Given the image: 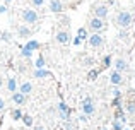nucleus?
<instances>
[{
	"label": "nucleus",
	"mask_w": 135,
	"mask_h": 130,
	"mask_svg": "<svg viewBox=\"0 0 135 130\" xmlns=\"http://www.w3.org/2000/svg\"><path fill=\"white\" fill-rule=\"evenodd\" d=\"M115 22H116V26H118L120 29H127V27L132 26L133 16L128 12V10H120V12L116 14V17H115Z\"/></svg>",
	"instance_id": "nucleus-1"
},
{
	"label": "nucleus",
	"mask_w": 135,
	"mask_h": 130,
	"mask_svg": "<svg viewBox=\"0 0 135 130\" xmlns=\"http://www.w3.org/2000/svg\"><path fill=\"white\" fill-rule=\"evenodd\" d=\"M104 27H106L104 19H99V17H94V16L87 22V31H91V33H101Z\"/></svg>",
	"instance_id": "nucleus-2"
},
{
	"label": "nucleus",
	"mask_w": 135,
	"mask_h": 130,
	"mask_svg": "<svg viewBox=\"0 0 135 130\" xmlns=\"http://www.w3.org/2000/svg\"><path fill=\"white\" fill-rule=\"evenodd\" d=\"M21 17H22L24 24H36L38 19H40V16H38V12L34 9H24L21 12Z\"/></svg>",
	"instance_id": "nucleus-3"
},
{
	"label": "nucleus",
	"mask_w": 135,
	"mask_h": 130,
	"mask_svg": "<svg viewBox=\"0 0 135 130\" xmlns=\"http://www.w3.org/2000/svg\"><path fill=\"white\" fill-rule=\"evenodd\" d=\"M87 45L91 48H99L104 45V36L101 33H91L89 38H87Z\"/></svg>",
	"instance_id": "nucleus-4"
},
{
	"label": "nucleus",
	"mask_w": 135,
	"mask_h": 130,
	"mask_svg": "<svg viewBox=\"0 0 135 130\" xmlns=\"http://www.w3.org/2000/svg\"><path fill=\"white\" fill-rule=\"evenodd\" d=\"M92 12H94V17H99V19L106 21L109 9L106 7V3H94V5H92Z\"/></svg>",
	"instance_id": "nucleus-5"
},
{
	"label": "nucleus",
	"mask_w": 135,
	"mask_h": 130,
	"mask_svg": "<svg viewBox=\"0 0 135 130\" xmlns=\"http://www.w3.org/2000/svg\"><path fill=\"white\" fill-rule=\"evenodd\" d=\"M94 111H96V106H94L92 98H86V99L82 101V113L86 115V117H92Z\"/></svg>",
	"instance_id": "nucleus-6"
},
{
	"label": "nucleus",
	"mask_w": 135,
	"mask_h": 130,
	"mask_svg": "<svg viewBox=\"0 0 135 130\" xmlns=\"http://www.w3.org/2000/svg\"><path fill=\"white\" fill-rule=\"evenodd\" d=\"M48 7H50V12H53V14H62L65 10V3L62 0H50Z\"/></svg>",
	"instance_id": "nucleus-7"
},
{
	"label": "nucleus",
	"mask_w": 135,
	"mask_h": 130,
	"mask_svg": "<svg viewBox=\"0 0 135 130\" xmlns=\"http://www.w3.org/2000/svg\"><path fill=\"white\" fill-rule=\"evenodd\" d=\"M56 41H58L60 45H69L70 43V33L67 29H60L58 33H56Z\"/></svg>",
	"instance_id": "nucleus-8"
},
{
	"label": "nucleus",
	"mask_w": 135,
	"mask_h": 130,
	"mask_svg": "<svg viewBox=\"0 0 135 130\" xmlns=\"http://www.w3.org/2000/svg\"><path fill=\"white\" fill-rule=\"evenodd\" d=\"M17 36L19 38H22V40H29L31 36H33V31H31V27H27V26H17Z\"/></svg>",
	"instance_id": "nucleus-9"
},
{
	"label": "nucleus",
	"mask_w": 135,
	"mask_h": 130,
	"mask_svg": "<svg viewBox=\"0 0 135 130\" xmlns=\"http://www.w3.org/2000/svg\"><path fill=\"white\" fill-rule=\"evenodd\" d=\"M109 82H111L113 86H120V84H123V74L118 72V70H113L111 75H109Z\"/></svg>",
	"instance_id": "nucleus-10"
},
{
	"label": "nucleus",
	"mask_w": 135,
	"mask_h": 130,
	"mask_svg": "<svg viewBox=\"0 0 135 130\" xmlns=\"http://www.w3.org/2000/svg\"><path fill=\"white\" fill-rule=\"evenodd\" d=\"M115 70H118V72H127L128 70V64H127L125 58H116L115 60Z\"/></svg>",
	"instance_id": "nucleus-11"
},
{
	"label": "nucleus",
	"mask_w": 135,
	"mask_h": 130,
	"mask_svg": "<svg viewBox=\"0 0 135 130\" xmlns=\"http://www.w3.org/2000/svg\"><path fill=\"white\" fill-rule=\"evenodd\" d=\"M58 113L62 120H69V115H70V108L67 106L65 103H58Z\"/></svg>",
	"instance_id": "nucleus-12"
},
{
	"label": "nucleus",
	"mask_w": 135,
	"mask_h": 130,
	"mask_svg": "<svg viewBox=\"0 0 135 130\" xmlns=\"http://www.w3.org/2000/svg\"><path fill=\"white\" fill-rule=\"evenodd\" d=\"M12 101L21 106V104L26 103V94H22L21 91H16V93H12Z\"/></svg>",
	"instance_id": "nucleus-13"
},
{
	"label": "nucleus",
	"mask_w": 135,
	"mask_h": 130,
	"mask_svg": "<svg viewBox=\"0 0 135 130\" xmlns=\"http://www.w3.org/2000/svg\"><path fill=\"white\" fill-rule=\"evenodd\" d=\"M17 91H21L22 94H26V96H27L29 93H33V84H31L29 80H24V82L17 87Z\"/></svg>",
	"instance_id": "nucleus-14"
},
{
	"label": "nucleus",
	"mask_w": 135,
	"mask_h": 130,
	"mask_svg": "<svg viewBox=\"0 0 135 130\" xmlns=\"http://www.w3.org/2000/svg\"><path fill=\"white\" fill-rule=\"evenodd\" d=\"M7 91H9L10 94L17 91V80H16V77H9V80H7Z\"/></svg>",
	"instance_id": "nucleus-15"
},
{
	"label": "nucleus",
	"mask_w": 135,
	"mask_h": 130,
	"mask_svg": "<svg viewBox=\"0 0 135 130\" xmlns=\"http://www.w3.org/2000/svg\"><path fill=\"white\" fill-rule=\"evenodd\" d=\"M33 75L36 77V79H45V77H50V70H46V69H36Z\"/></svg>",
	"instance_id": "nucleus-16"
},
{
	"label": "nucleus",
	"mask_w": 135,
	"mask_h": 130,
	"mask_svg": "<svg viewBox=\"0 0 135 130\" xmlns=\"http://www.w3.org/2000/svg\"><path fill=\"white\" fill-rule=\"evenodd\" d=\"M77 36L80 38V40H87L89 38V31H87V27H79V31H77Z\"/></svg>",
	"instance_id": "nucleus-17"
},
{
	"label": "nucleus",
	"mask_w": 135,
	"mask_h": 130,
	"mask_svg": "<svg viewBox=\"0 0 135 130\" xmlns=\"http://www.w3.org/2000/svg\"><path fill=\"white\" fill-rule=\"evenodd\" d=\"M10 117H12V120H21L22 118V111L19 108H14V110H10Z\"/></svg>",
	"instance_id": "nucleus-18"
},
{
	"label": "nucleus",
	"mask_w": 135,
	"mask_h": 130,
	"mask_svg": "<svg viewBox=\"0 0 135 130\" xmlns=\"http://www.w3.org/2000/svg\"><path fill=\"white\" fill-rule=\"evenodd\" d=\"M34 65H36V69H45V55L43 53H40V55H38V60H36V64H34Z\"/></svg>",
	"instance_id": "nucleus-19"
},
{
	"label": "nucleus",
	"mask_w": 135,
	"mask_h": 130,
	"mask_svg": "<svg viewBox=\"0 0 135 130\" xmlns=\"http://www.w3.org/2000/svg\"><path fill=\"white\" fill-rule=\"evenodd\" d=\"M26 48H27V50H31V51H34V50H38V48H40V43H38V41H34V40H31V41H27Z\"/></svg>",
	"instance_id": "nucleus-20"
},
{
	"label": "nucleus",
	"mask_w": 135,
	"mask_h": 130,
	"mask_svg": "<svg viewBox=\"0 0 135 130\" xmlns=\"http://www.w3.org/2000/svg\"><path fill=\"white\" fill-rule=\"evenodd\" d=\"M21 120H24V123H26L27 127H33V125H34L33 117H31V115H22V118H21Z\"/></svg>",
	"instance_id": "nucleus-21"
},
{
	"label": "nucleus",
	"mask_w": 135,
	"mask_h": 130,
	"mask_svg": "<svg viewBox=\"0 0 135 130\" xmlns=\"http://www.w3.org/2000/svg\"><path fill=\"white\" fill-rule=\"evenodd\" d=\"M98 74H99V69H94V70H91V72L87 74V79H89V80H94L96 77H98Z\"/></svg>",
	"instance_id": "nucleus-22"
},
{
	"label": "nucleus",
	"mask_w": 135,
	"mask_h": 130,
	"mask_svg": "<svg viewBox=\"0 0 135 130\" xmlns=\"http://www.w3.org/2000/svg\"><path fill=\"white\" fill-rule=\"evenodd\" d=\"M21 55H22L24 58H31V55H33V51H31V50H27V48L24 46V48H22V51H21Z\"/></svg>",
	"instance_id": "nucleus-23"
},
{
	"label": "nucleus",
	"mask_w": 135,
	"mask_h": 130,
	"mask_svg": "<svg viewBox=\"0 0 135 130\" xmlns=\"http://www.w3.org/2000/svg\"><path fill=\"white\" fill-rule=\"evenodd\" d=\"M111 60H113V58L109 57V55H108V57H104V58H103V67H104V69H108V67L111 65Z\"/></svg>",
	"instance_id": "nucleus-24"
},
{
	"label": "nucleus",
	"mask_w": 135,
	"mask_h": 130,
	"mask_svg": "<svg viewBox=\"0 0 135 130\" xmlns=\"http://www.w3.org/2000/svg\"><path fill=\"white\" fill-rule=\"evenodd\" d=\"M113 130H123V123L118 122V120H115L113 122Z\"/></svg>",
	"instance_id": "nucleus-25"
},
{
	"label": "nucleus",
	"mask_w": 135,
	"mask_h": 130,
	"mask_svg": "<svg viewBox=\"0 0 135 130\" xmlns=\"http://www.w3.org/2000/svg\"><path fill=\"white\" fill-rule=\"evenodd\" d=\"M31 3H33V7H41L45 3V0H31Z\"/></svg>",
	"instance_id": "nucleus-26"
},
{
	"label": "nucleus",
	"mask_w": 135,
	"mask_h": 130,
	"mask_svg": "<svg viewBox=\"0 0 135 130\" xmlns=\"http://www.w3.org/2000/svg\"><path fill=\"white\" fill-rule=\"evenodd\" d=\"M127 110H128V113H135V104H133V103H128Z\"/></svg>",
	"instance_id": "nucleus-27"
},
{
	"label": "nucleus",
	"mask_w": 135,
	"mask_h": 130,
	"mask_svg": "<svg viewBox=\"0 0 135 130\" xmlns=\"http://www.w3.org/2000/svg\"><path fill=\"white\" fill-rule=\"evenodd\" d=\"M80 43H82V40H80L79 36H75V38H74V45H75V46H79Z\"/></svg>",
	"instance_id": "nucleus-28"
},
{
	"label": "nucleus",
	"mask_w": 135,
	"mask_h": 130,
	"mask_svg": "<svg viewBox=\"0 0 135 130\" xmlns=\"http://www.w3.org/2000/svg\"><path fill=\"white\" fill-rule=\"evenodd\" d=\"M3 110H5V101L0 98V111H3Z\"/></svg>",
	"instance_id": "nucleus-29"
},
{
	"label": "nucleus",
	"mask_w": 135,
	"mask_h": 130,
	"mask_svg": "<svg viewBox=\"0 0 135 130\" xmlns=\"http://www.w3.org/2000/svg\"><path fill=\"white\" fill-rule=\"evenodd\" d=\"M7 12V5H0V14H5Z\"/></svg>",
	"instance_id": "nucleus-30"
},
{
	"label": "nucleus",
	"mask_w": 135,
	"mask_h": 130,
	"mask_svg": "<svg viewBox=\"0 0 135 130\" xmlns=\"http://www.w3.org/2000/svg\"><path fill=\"white\" fill-rule=\"evenodd\" d=\"M113 98H120V91H118V89L113 91Z\"/></svg>",
	"instance_id": "nucleus-31"
},
{
	"label": "nucleus",
	"mask_w": 135,
	"mask_h": 130,
	"mask_svg": "<svg viewBox=\"0 0 135 130\" xmlns=\"http://www.w3.org/2000/svg\"><path fill=\"white\" fill-rule=\"evenodd\" d=\"M34 130H45V127H41V125H34Z\"/></svg>",
	"instance_id": "nucleus-32"
},
{
	"label": "nucleus",
	"mask_w": 135,
	"mask_h": 130,
	"mask_svg": "<svg viewBox=\"0 0 135 130\" xmlns=\"http://www.w3.org/2000/svg\"><path fill=\"white\" fill-rule=\"evenodd\" d=\"M2 84H3V77L0 75V87H2Z\"/></svg>",
	"instance_id": "nucleus-33"
},
{
	"label": "nucleus",
	"mask_w": 135,
	"mask_h": 130,
	"mask_svg": "<svg viewBox=\"0 0 135 130\" xmlns=\"http://www.w3.org/2000/svg\"><path fill=\"white\" fill-rule=\"evenodd\" d=\"M3 2H5V5H7V3H9V2H10V0H3Z\"/></svg>",
	"instance_id": "nucleus-34"
},
{
	"label": "nucleus",
	"mask_w": 135,
	"mask_h": 130,
	"mask_svg": "<svg viewBox=\"0 0 135 130\" xmlns=\"http://www.w3.org/2000/svg\"><path fill=\"white\" fill-rule=\"evenodd\" d=\"M106 2H108V3H113V0H106Z\"/></svg>",
	"instance_id": "nucleus-35"
},
{
	"label": "nucleus",
	"mask_w": 135,
	"mask_h": 130,
	"mask_svg": "<svg viewBox=\"0 0 135 130\" xmlns=\"http://www.w3.org/2000/svg\"><path fill=\"white\" fill-rule=\"evenodd\" d=\"M99 130H106V128H99Z\"/></svg>",
	"instance_id": "nucleus-36"
}]
</instances>
